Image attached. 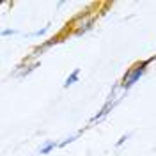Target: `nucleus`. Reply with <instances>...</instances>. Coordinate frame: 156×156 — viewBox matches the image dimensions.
Listing matches in <instances>:
<instances>
[{
  "label": "nucleus",
  "mask_w": 156,
  "mask_h": 156,
  "mask_svg": "<svg viewBox=\"0 0 156 156\" xmlns=\"http://www.w3.org/2000/svg\"><path fill=\"white\" fill-rule=\"evenodd\" d=\"M154 57H156V55H154ZM154 57L147 58V60H142V62H136V64H133L129 69H126V73H124L122 80L119 82V85H121V90H122V92H128V90L133 87L140 78L146 75L147 66H149V62H151V60H154Z\"/></svg>",
  "instance_id": "f257e3e1"
},
{
  "label": "nucleus",
  "mask_w": 156,
  "mask_h": 156,
  "mask_svg": "<svg viewBox=\"0 0 156 156\" xmlns=\"http://www.w3.org/2000/svg\"><path fill=\"white\" fill-rule=\"evenodd\" d=\"M94 21H96V14H89V12H82L73 18L71 21V30L75 36H83L85 32L94 27Z\"/></svg>",
  "instance_id": "f03ea898"
},
{
  "label": "nucleus",
  "mask_w": 156,
  "mask_h": 156,
  "mask_svg": "<svg viewBox=\"0 0 156 156\" xmlns=\"http://www.w3.org/2000/svg\"><path fill=\"white\" fill-rule=\"evenodd\" d=\"M58 41H60V36H55V37H51V39H48V41H44L43 44H37L36 48L32 50V53H30V58H34V57H39V55H43L44 51L48 48H51L53 44H57Z\"/></svg>",
  "instance_id": "7ed1b4c3"
},
{
  "label": "nucleus",
  "mask_w": 156,
  "mask_h": 156,
  "mask_svg": "<svg viewBox=\"0 0 156 156\" xmlns=\"http://www.w3.org/2000/svg\"><path fill=\"white\" fill-rule=\"evenodd\" d=\"M78 80H80V69L76 68V69H73V71L68 75V78H66V80H64V83H62V87H64V89H69L73 83H76Z\"/></svg>",
  "instance_id": "20e7f679"
},
{
  "label": "nucleus",
  "mask_w": 156,
  "mask_h": 156,
  "mask_svg": "<svg viewBox=\"0 0 156 156\" xmlns=\"http://www.w3.org/2000/svg\"><path fill=\"white\" fill-rule=\"evenodd\" d=\"M58 147V142L57 140H46L43 146L39 147V154H50L53 149H57Z\"/></svg>",
  "instance_id": "39448f33"
},
{
  "label": "nucleus",
  "mask_w": 156,
  "mask_h": 156,
  "mask_svg": "<svg viewBox=\"0 0 156 156\" xmlns=\"http://www.w3.org/2000/svg\"><path fill=\"white\" fill-rule=\"evenodd\" d=\"M131 136H133V131H128V133H124V135H121V138H119V140H117L115 144H114V147H115V149L122 147V146H124V144L128 142V140L131 138Z\"/></svg>",
  "instance_id": "423d86ee"
},
{
  "label": "nucleus",
  "mask_w": 156,
  "mask_h": 156,
  "mask_svg": "<svg viewBox=\"0 0 156 156\" xmlns=\"http://www.w3.org/2000/svg\"><path fill=\"white\" fill-rule=\"evenodd\" d=\"M80 135H82V131H78V133H75V135L66 136V138H64L62 142H58V147H66V146H69V144H71V142H75V140H76V138H78Z\"/></svg>",
  "instance_id": "0eeeda50"
},
{
  "label": "nucleus",
  "mask_w": 156,
  "mask_h": 156,
  "mask_svg": "<svg viewBox=\"0 0 156 156\" xmlns=\"http://www.w3.org/2000/svg\"><path fill=\"white\" fill-rule=\"evenodd\" d=\"M51 27V23H46L43 29H39V30H34V32H30L29 34V37H41V36H44L46 32H48V29Z\"/></svg>",
  "instance_id": "6e6552de"
},
{
  "label": "nucleus",
  "mask_w": 156,
  "mask_h": 156,
  "mask_svg": "<svg viewBox=\"0 0 156 156\" xmlns=\"http://www.w3.org/2000/svg\"><path fill=\"white\" fill-rule=\"evenodd\" d=\"M18 34V30L16 29H4L2 32H0V36L2 37H7V36H16Z\"/></svg>",
  "instance_id": "1a4fd4ad"
},
{
  "label": "nucleus",
  "mask_w": 156,
  "mask_h": 156,
  "mask_svg": "<svg viewBox=\"0 0 156 156\" xmlns=\"http://www.w3.org/2000/svg\"><path fill=\"white\" fill-rule=\"evenodd\" d=\"M154 151H156V147H154Z\"/></svg>",
  "instance_id": "9d476101"
}]
</instances>
